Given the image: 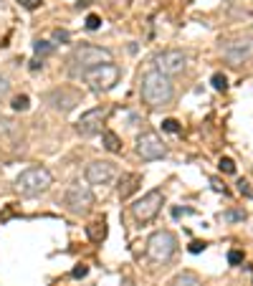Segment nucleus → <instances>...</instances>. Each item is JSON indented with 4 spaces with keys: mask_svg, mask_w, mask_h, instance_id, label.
I'll list each match as a JSON object with an SVG mask.
<instances>
[{
    "mask_svg": "<svg viewBox=\"0 0 253 286\" xmlns=\"http://www.w3.org/2000/svg\"><path fill=\"white\" fill-rule=\"evenodd\" d=\"M139 96L147 106L152 109H160V106H167L175 96V86L170 81V76H165L160 71H147L139 81Z\"/></svg>",
    "mask_w": 253,
    "mask_h": 286,
    "instance_id": "obj_1",
    "label": "nucleus"
},
{
    "mask_svg": "<svg viewBox=\"0 0 253 286\" xmlns=\"http://www.w3.org/2000/svg\"><path fill=\"white\" fill-rule=\"evenodd\" d=\"M51 185H53V175L46 167H28L15 178V192H20L23 197L41 195V192H46Z\"/></svg>",
    "mask_w": 253,
    "mask_h": 286,
    "instance_id": "obj_2",
    "label": "nucleus"
},
{
    "mask_svg": "<svg viewBox=\"0 0 253 286\" xmlns=\"http://www.w3.org/2000/svg\"><path fill=\"white\" fill-rule=\"evenodd\" d=\"M122 79V69L112 61V63H101V66H94V69L84 71V81H86V86L94 92V94H107L112 92L114 86L119 84Z\"/></svg>",
    "mask_w": 253,
    "mask_h": 286,
    "instance_id": "obj_3",
    "label": "nucleus"
},
{
    "mask_svg": "<svg viewBox=\"0 0 253 286\" xmlns=\"http://www.w3.org/2000/svg\"><path fill=\"white\" fill-rule=\"evenodd\" d=\"M101 63H112V51L94 46V43H81V46H76L74 53H71L74 71H89V69L101 66Z\"/></svg>",
    "mask_w": 253,
    "mask_h": 286,
    "instance_id": "obj_4",
    "label": "nucleus"
},
{
    "mask_svg": "<svg viewBox=\"0 0 253 286\" xmlns=\"http://www.w3.org/2000/svg\"><path fill=\"white\" fill-rule=\"evenodd\" d=\"M177 253V238L172 231H155L147 238V258L152 263H167Z\"/></svg>",
    "mask_w": 253,
    "mask_h": 286,
    "instance_id": "obj_5",
    "label": "nucleus"
},
{
    "mask_svg": "<svg viewBox=\"0 0 253 286\" xmlns=\"http://www.w3.org/2000/svg\"><path fill=\"white\" fill-rule=\"evenodd\" d=\"M63 203L74 215H86L94 208V195L89 185H81V183H71L66 188V195H63Z\"/></svg>",
    "mask_w": 253,
    "mask_h": 286,
    "instance_id": "obj_6",
    "label": "nucleus"
},
{
    "mask_svg": "<svg viewBox=\"0 0 253 286\" xmlns=\"http://www.w3.org/2000/svg\"><path fill=\"white\" fill-rule=\"evenodd\" d=\"M162 203H165L162 190H150L147 195H142L139 200L132 205V215H134V221H139V223H150L152 218L160 213Z\"/></svg>",
    "mask_w": 253,
    "mask_h": 286,
    "instance_id": "obj_7",
    "label": "nucleus"
},
{
    "mask_svg": "<svg viewBox=\"0 0 253 286\" xmlns=\"http://www.w3.org/2000/svg\"><path fill=\"white\" fill-rule=\"evenodd\" d=\"M155 63V71L165 74V76H175V74H182L185 66H187V56L177 48H167V51H160L155 53L152 58Z\"/></svg>",
    "mask_w": 253,
    "mask_h": 286,
    "instance_id": "obj_8",
    "label": "nucleus"
},
{
    "mask_svg": "<svg viewBox=\"0 0 253 286\" xmlns=\"http://www.w3.org/2000/svg\"><path fill=\"white\" fill-rule=\"evenodd\" d=\"M137 155L147 162H152V160H162L167 155V147L165 142L155 135V132H144V135L137 137Z\"/></svg>",
    "mask_w": 253,
    "mask_h": 286,
    "instance_id": "obj_9",
    "label": "nucleus"
},
{
    "mask_svg": "<svg viewBox=\"0 0 253 286\" xmlns=\"http://www.w3.org/2000/svg\"><path fill=\"white\" fill-rule=\"evenodd\" d=\"M223 56L230 66H241L253 56V38H233L225 43Z\"/></svg>",
    "mask_w": 253,
    "mask_h": 286,
    "instance_id": "obj_10",
    "label": "nucleus"
},
{
    "mask_svg": "<svg viewBox=\"0 0 253 286\" xmlns=\"http://www.w3.org/2000/svg\"><path fill=\"white\" fill-rule=\"evenodd\" d=\"M104 117H107V109L104 106H94L89 112H84L81 119L76 122V132L81 137H94L101 132V124H104Z\"/></svg>",
    "mask_w": 253,
    "mask_h": 286,
    "instance_id": "obj_11",
    "label": "nucleus"
},
{
    "mask_svg": "<svg viewBox=\"0 0 253 286\" xmlns=\"http://www.w3.org/2000/svg\"><path fill=\"white\" fill-rule=\"evenodd\" d=\"M114 175H117L114 165L101 160V162H91V165H86V172H84V178H86L89 185H109V183L114 180Z\"/></svg>",
    "mask_w": 253,
    "mask_h": 286,
    "instance_id": "obj_12",
    "label": "nucleus"
},
{
    "mask_svg": "<svg viewBox=\"0 0 253 286\" xmlns=\"http://www.w3.org/2000/svg\"><path fill=\"white\" fill-rule=\"evenodd\" d=\"M48 104L56 109V112H69L79 104V94L71 92V89H56L48 94Z\"/></svg>",
    "mask_w": 253,
    "mask_h": 286,
    "instance_id": "obj_13",
    "label": "nucleus"
},
{
    "mask_svg": "<svg viewBox=\"0 0 253 286\" xmlns=\"http://www.w3.org/2000/svg\"><path fill=\"white\" fill-rule=\"evenodd\" d=\"M142 185V175L137 172H129V175H122V180H119V197L124 200V197H129L132 192H137V188Z\"/></svg>",
    "mask_w": 253,
    "mask_h": 286,
    "instance_id": "obj_14",
    "label": "nucleus"
},
{
    "mask_svg": "<svg viewBox=\"0 0 253 286\" xmlns=\"http://www.w3.org/2000/svg\"><path fill=\"white\" fill-rule=\"evenodd\" d=\"M86 236L94 240V243H101V240L107 238V223H104V221L89 223V226H86Z\"/></svg>",
    "mask_w": 253,
    "mask_h": 286,
    "instance_id": "obj_15",
    "label": "nucleus"
},
{
    "mask_svg": "<svg viewBox=\"0 0 253 286\" xmlns=\"http://www.w3.org/2000/svg\"><path fill=\"white\" fill-rule=\"evenodd\" d=\"M170 286H203V281H200L195 274L182 271V274H177V276L170 281Z\"/></svg>",
    "mask_w": 253,
    "mask_h": 286,
    "instance_id": "obj_16",
    "label": "nucleus"
},
{
    "mask_svg": "<svg viewBox=\"0 0 253 286\" xmlns=\"http://www.w3.org/2000/svg\"><path fill=\"white\" fill-rule=\"evenodd\" d=\"M101 142H104V149H109V152H122V140L114 135V132H104L101 135Z\"/></svg>",
    "mask_w": 253,
    "mask_h": 286,
    "instance_id": "obj_17",
    "label": "nucleus"
},
{
    "mask_svg": "<svg viewBox=\"0 0 253 286\" xmlns=\"http://www.w3.org/2000/svg\"><path fill=\"white\" fill-rule=\"evenodd\" d=\"M33 51H36V56L43 58V56H51L56 51V46H53V43H48V41H36L33 43Z\"/></svg>",
    "mask_w": 253,
    "mask_h": 286,
    "instance_id": "obj_18",
    "label": "nucleus"
},
{
    "mask_svg": "<svg viewBox=\"0 0 253 286\" xmlns=\"http://www.w3.org/2000/svg\"><path fill=\"white\" fill-rule=\"evenodd\" d=\"M15 112H26V109L31 106V99L26 96V94H18V96H13V104H10Z\"/></svg>",
    "mask_w": 253,
    "mask_h": 286,
    "instance_id": "obj_19",
    "label": "nucleus"
},
{
    "mask_svg": "<svg viewBox=\"0 0 253 286\" xmlns=\"http://www.w3.org/2000/svg\"><path fill=\"white\" fill-rule=\"evenodd\" d=\"M210 84H213V89H215V92H225V89H228V79H225V74H213V76H210Z\"/></svg>",
    "mask_w": 253,
    "mask_h": 286,
    "instance_id": "obj_20",
    "label": "nucleus"
},
{
    "mask_svg": "<svg viewBox=\"0 0 253 286\" xmlns=\"http://www.w3.org/2000/svg\"><path fill=\"white\" fill-rule=\"evenodd\" d=\"M15 132H18L15 122H10V119H5V117H0V135H15Z\"/></svg>",
    "mask_w": 253,
    "mask_h": 286,
    "instance_id": "obj_21",
    "label": "nucleus"
},
{
    "mask_svg": "<svg viewBox=\"0 0 253 286\" xmlns=\"http://www.w3.org/2000/svg\"><path fill=\"white\" fill-rule=\"evenodd\" d=\"M218 167H220V172H225V175H233V172H236V162L230 160V157H220Z\"/></svg>",
    "mask_w": 253,
    "mask_h": 286,
    "instance_id": "obj_22",
    "label": "nucleus"
},
{
    "mask_svg": "<svg viewBox=\"0 0 253 286\" xmlns=\"http://www.w3.org/2000/svg\"><path fill=\"white\" fill-rule=\"evenodd\" d=\"M228 263H230V266H241V263H243V251H238V248L228 251Z\"/></svg>",
    "mask_w": 253,
    "mask_h": 286,
    "instance_id": "obj_23",
    "label": "nucleus"
},
{
    "mask_svg": "<svg viewBox=\"0 0 253 286\" xmlns=\"http://www.w3.org/2000/svg\"><path fill=\"white\" fill-rule=\"evenodd\" d=\"M162 129H165V132H172V135H177V132H180V122H177V119H165V122H162Z\"/></svg>",
    "mask_w": 253,
    "mask_h": 286,
    "instance_id": "obj_24",
    "label": "nucleus"
},
{
    "mask_svg": "<svg viewBox=\"0 0 253 286\" xmlns=\"http://www.w3.org/2000/svg\"><path fill=\"white\" fill-rule=\"evenodd\" d=\"M86 28H89V31L101 28V18H99V15H94V13H91V15H86Z\"/></svg>",
    "mask_w": 253,
    "mask_h": 286,
    "instance_id": "obj_25",
    "label": "nucleus"
},
{
    "mask_svg": "<svg viewBox=\"0 0 253 286\" xmlns=\"http://www.w3.org/2000/svg\"><path fill=\"white\" fill-rule=\"evenodd\" d=\"M238 192L246 195V197H253V188H251V183H248V180H238Z\"/></svg>",
    "mask_w": 253,
    "mask_h": 286,
    "instance_id": "obj_26",
    "label": "nucleus"
},
{
    "mask_svg": "<svg viewBox=\"0 0 253 286\" xmlns=\"http://www.w3.org/2000/svg\"><path fill=\"white\" fill-rule=\"evenodd\" d=\"M53 38H56V41H61V43H69V41H71L69 31H61V28H58V31H53Z\"/></svg>",
    "mask_w": 253,
    "mask_h": 286,
    "instance_id": "obj_27",
    "label": "nucleus"
},
{
    "mask_svg": "<svg viewBox=\"0 0 253 286\" xmlns=\"http://www.w3.org/2000/svg\"><path fill=\"white\" fill-rule=\"evenodd\" d=\"M86 274H89V266H84V263H81V266H76V269L71 271V276H74V279H84Z\"/></svg>",
    "mask_w": 253,
    "mask_h": 286,
    "instance_id": "obj_28",
    "label": "nucleus"
},
{
    "mask_svg": "<svg viewBox=\"0 0 253 286\" xmlns=\"http://www.w3.org/2000/svg\"><path fill=\"white\" fill-rule=\"evenodd\" d=\"M18 3L23 5V8H28V10H36L41 3H43V0H18Z\"/></svg>",
    "mask_w": 253,
    "mask_h": 286,
    "instance_id": "obj_29",
    "label": "nucleus"
},
{
    "mask_svg": "<svg viewBox=\"0 0 253 286\" xmlns=\"http://www.w3.org/2000/svg\"><path fill=\"white\" fill-rule=\"evenodd\" d=\"M200 251H205V243L203 240H193L190 243V253H200Z\"/></svg>",
    "mask_w": 253,
    "mask_h": 286,
    "instance_id": "obj_30",
    "label": "nucleus"
},
{
    "mask_svg": "<svg viewBox=\"0 0 253 286\" xmlns=\"http://www.w3.org/2000/svg\"><path fill=\"white\" fill-rule=\"evenodd\" d=\"M225 218H228V221H243L246 213H243V210H241V213H225Z\"/></svg>",
    "mask_w": 253,
    "mask_h": 286,
    "instance_id": "obj_31",
    "label": "nucleus"
},
{
    "mask_svg": "<svg viewBox=\"0 0 253 286\" xmlns=\"http://www.w3.org/2000/svg\"><path fill=\"white\" fill-rule=\"evenodd\" d=\"M41 66H43V58H33V61H31V71H38Z\"/></svg>",
    "mask_w": 253,
    "mask_h": 286,
    "instance_id": "obj_32",
    "label": "nucleus"
},
{
    "mask_svg": "<svg viewBox=\"0 0 253 286\" xmlns=\"http://www.w3.org/2000/svg\"><path fill=\"white\" fill-rule=\"evenodd\" d=\"M5 92H8V81L5 76H0V96H5Z\"/></svg>",
    "mask_w": 253,
    "mask_h": 286,
    "instance_id": "obj_33",
    "label": "nucleus"
}]
</instances>
